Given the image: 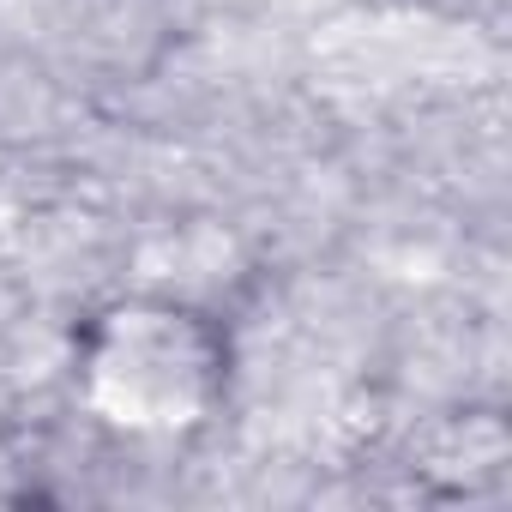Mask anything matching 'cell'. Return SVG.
I'll return each instance as SVG.
<instances>
[{
    "label": "cell",
    "mask_w": 512,
    "mask_h": 512,
    "mask_svg": "<svg viewBox=\"0 0 512 512\" xmlns=\"http://www.w3.org/2000/svg\"><path fill=\"white\" fill-rule=\"evenodd\" d=\"M73 392L115 434H193L229 398V332L181 296H115L73 338Z\"/></svg>",
    "instance_id": "6da1fadb"
}]
</instances>
